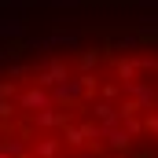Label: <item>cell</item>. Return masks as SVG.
<instances>
[{"instance_id":"cell-1","label":"cell","mask_w":158,"mask_h":158,"mask_svg":"<svg viewBox=\"0 0 158 158\" xmlns=\"http://www.w3.org/2000/svg\"><path fill=\"white\" fill-rule=\"evenodd\" d=\"M0 158H158V37L0 59Z\"/></svg>"}]
</instances>
